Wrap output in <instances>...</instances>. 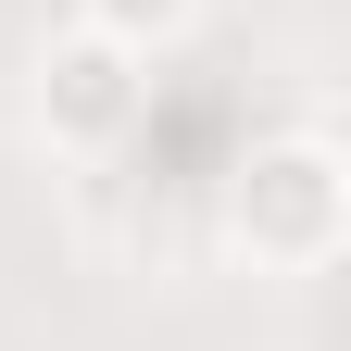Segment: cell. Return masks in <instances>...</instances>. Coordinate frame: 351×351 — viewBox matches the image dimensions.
Segmentation results:
<instances>
[{"instance_id": "obj_1", "label": "cell", "mask_w": 351, "mask_h": 351, "mask_svg": "<svg viewBox=\"0 0 351 351\" xmlns=\"http://www.w3.org/2000/svg\"><path fill=\"white\" fill-rule=\"evenodd\" d=\"M339 239H351V163H339V138L289 125V138H263L226 176V251L239 263H263V276H326Z\"/></svg>"}, {"instance_id": "obj_2", "label": "cell", "mask_w": 351, "mask_h": 351, "mask_svg": "<svg viewBox=\"0 0 351 351\" xmlns=\"http://www.w3.org/2000/svg\"><path fill=\"white\" fill-rule=\"evenodd\" d=\"M25 101H38V125H51L63 151H113V138H138V113H151V63L113 51V38H88V25H63V38H38Z\"/></svg>"}, {"instance_id": "obj_3", "label": "cell", "mask_w": 351, "mask_h": 351, "mask_svg": "<svg viewBox=\"0 0 351 351\" xmlns=\"http://www.w3.org/2000/svg\"><path fill=\"white\" fill-rule=\"evenodd\" d=\"M75 25H88V38H113V51H138V63H163L176 38L201 25V0H75Z\"/></svg>"}]
</instances>
